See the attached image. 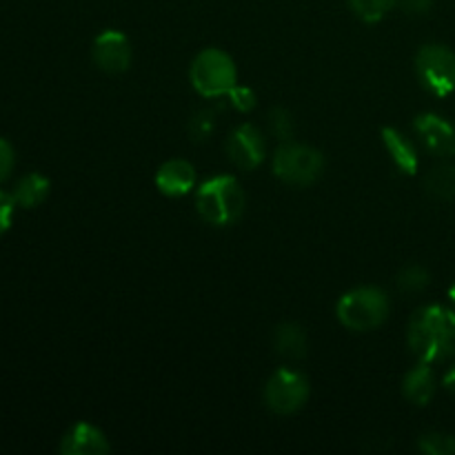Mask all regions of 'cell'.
<instances>
[{
	"instance_id": "cell-1",
	"label": "cell",
	"mask_w": 455,
	"mask_h": 455,
	"mask_svg": "<svg viewBox=\"0 0 455 455\" xmlns=\"http://www.w3.org/2000/svg\"><path fill=\"white\" fill-rule=\"evenodd\" d=\"M407 342L420 363H447L455 355V311L443 305L418 309L409 323Z\"/></svg>"
},
{
	"instance_id": "cell-2",
	"label": "cell",
	"mask_w": 455,
	"mask_h": 455,
	"mask_svg": "<svg viewBox=\"0 0 455 455\" xmlns=\"http://www.w3.org/2000/svg\"><path fill=\"white\" fill-rule=\"evenodd\" d=\"M247 196L234 176H216L203 182L196 194V209L207 225L229 227L243 218Z\"/></svg>"
},
{
	"instance_id": "cell-3",
	"label": "cell",
	"mask_w": 455,
	"mask_h": 455,
	"mask_svg": "<svg viewBox=\"0 0 455 455\" xmlns=\"http://www.w3.org/2000/svg\"><path fill=\"white\" fill-rule=\"evenodd\" d=\"M389 296L380 287H355L340 298L336 314L342 327L364 333L380 327L389 315Z\"/></svg>"
},
{
	"instance_id": "cell-4",
	"label": "cell",
	"mask_w": 455,
	"mask_h": 455,
	"mask_svg": "<svg viewBox=\"0 0 455 455\" xmlns=\"http://www.w3.org/2000/svg\"><path fill=\"white\" fill-rule=\"evenodd\" d=\"M189 80L200 96L227 98V93L238 84V69L229 53L218 47H207L191 62Z\"/></svg>"
},
{
	"instance_id": "cell-5",
	"label": "cell",
	"mask_w": 455,
	"mask_h": 455,
	"mask_svg": "<svg viewBox=\"0 0 455 455\" xmlns=\"http://www.w3.org/2000/svg\"><path fill=\"white\" fill-rule=\"evenodd\" d=\"M323 154L302 142H283L274 156V173L284 185L309 187L323 176Z\"/></svg>"
},
{
	"instance_id": "cell-6",
	"label": "cell",
	"mask_w": 455,
	"mask_h": 455,
	"mask_svg": "<svg viewBox=\"0 0 455 455\" xmlns=\"http://www.w3.org/2000/svg\"><path fill=\"white\" fill-rule=\"evenodd\" d=\"M416 74L427 92L438 98L449 96L455 92V53L444 44H425L416 56Z\"/></svg>"
},
{
	"instance_id": "cell-7",
	"label": "cell",
	"mask_w": 455,
	"mask_h": 455,
	"mask_svg": "<svg viewBox=\"0 0 455 455\" xmlns=\"http://www.w3.org/2000/svg\"><path fill=\"white\" fill-rule=\"evenodd\" d=\"M309 400V380L293 369H278L265 385V404L278 416H293Z\"/></svg>"
},
{
	"instance_id": "cell-8",
	"label": "cell",
	"mask_w": 455,
	"mask_h": 455,
	"mask_svg": "<svg viewBox=\"0 0 455 455\" xmlns=\"http://www.w3.org/2000/svg\"><path fill=\"white\" fill-rule=\"evenodd\" d=\"M267 154L265 136L253 124H240L234 129V133L227 140V156L231 163L243 172H251V169L260 167Z\"/></svg>"
},
{
	"instance_id": "cell-9",
	"label": "cell",
	"mask_w": 455,
	"mask_h": 455,
	"mask_svg": "<svg viewBox=\"0 0 455 455\" xmlns=\"http://www.w3.org/2000/svg\"><path fill=\"white\" fill-rule=\"evenodd\" d=\"M93 62L105 74H123L132 65V43L124 34L107 29L93 40Z\"/></svg>"
},
{
	"instance_id": "cell-10",
	"label": "cell",
	"mask_w": 455,
	"mask_h": 455,
	"mask_svg": "<svg viewBox=\"0 0 455 455\" xmlns=\"http://www.w3.org/2000/svg\"><path fill=\"white\" fill-rule=\"evenodd\" d=\"M422 145L440 158H455V127L438 114H420L413 123Z\"/></svg>"
},
{
	"instance_id": "cell-11",
	"label": "cell",
	"mask_w": 455,
	"mask_h": 455,
	"mask_svg": "<svg viewBox=\"0 0 455 455\" xmlns=\"http://www.w3.org/2000/svg\"><path fill=\"white\" fill-rule=\"evenodd\" d=\"M111 451L107 435L89 422H78L65 434L60 443V453L65 455H105Z\"/></svg>"
},
{
	"instance_id": "cell-12",
	"label": "cell",
	"mask_w": 455,
	"mask_h": 455,
	"mask_svg": "<svg viewBox=\"0 0 455 455\" xmlns=\"http://www.w3.org/2000/svg\"><path fill=\"white\" fill-rule=\"evenodd\" d=\"M196 185V167L185 158H172L160 164L156 173V187L169 198L187 196Z\"/></svg>"
},
{
	"instance_id": "cell-13",
	"label": "cell",
	"mask_w": 455,
	"mask_h": 455,
	"mask_svg": "<svg viewBox=\"0 0 455 455\" xmlns=\"http://www.w3.org/2000/svg\"><path fill=\"white\" fill-rule=\"evenodd\" d=\"M435 389H438V380H435V373L434 369H431V364L420 363L404 376L403 394L404 398H407L409 403L416 404V407L429 404L431 398L435 395Z\"/></svg>"
},
{
	"instance_id": "cell-14",
	"label": "cell",
	"mask_w": 455,
	"mask_h": 455,
	"mask_svg": "<svg viewBox=\"0 0 455 455\" xmlns=\"http://www.w3.org/2000/svg\"><path fill=\"white\" fill-rule=\"evenodd\" d=\"M382 142H385V149L389 151L391 160L398 167L400 173L404 176H413L418 172V151L413 147V142L404 136L400 129L395 127H385L382 129Z\"/></svg>"
},
{
	"instance_id": "cell-15",
	"label": "cell",
	"mask_w": 455,
	"mask_h": 455,
	"mask_svg": "<svg viewBox=\"0 0 455 455\" xmlns=\"http://www.w3.org/2000/svg\"><path fill=\"white\" fill-rule=\"evenodd\" d=\"M275 354L287 360H302L309 349V338L307 331L296 323H284L274 333Z\"/></svg>"
},
{
	"instance_id": "cell-16",
	"label": "cell",
	"mask_w": 455,
	"mask_h": 455,
	"mask_svg": "<svg viewBox=\"0 0 455 455\" xmlns=\"http://www.w3.org/2000/svg\"><path fill=\"white\" fill-rule=\"evenodd\" d=\"M49 189H52V185H49V180L43 176V173H27L25 178L18 180L16 189H13L12 196L13 200H16L18 207L34 209L38 207L40 203L47 200Z\"/></svg>"
},
{
	"instance_id": "cell-17",
	"label": "cell",
	"mask_w": 455,
	"mask_h": 455,
	"mask_svg": "<svg viewBox=\"0 0 455 455\" xmlns=\"http://www.w3.org/2000/svg\"><path fill=\"white\" fill-rule=\"evenodd\" d=\"M425 191L435 200L455 198V164H440L425 176Z\"/></svg>"
},
{
	"instance_id": "cell-18",
	"label": "cell",
	"mask_w": 455,
	"mask_h": 455,
	"mask_svg": "<svg viewBox=\"0 0 455 455\" xmlns=\"http://www.w3.org/2000/svg\"><path fill=\"white\" fill-rule=\"evenodd\" d=\"M349 9L364 22H378L395 7L398 0H347Z\"/></svg>"
},
{
	"instance_id": "cell-19",
	"label": "cell",
	"mask_w": 455,
	"mask_h": 455,
	"mask_svg": "<svg viewBox=\"0 0 455 455\" xmlns=\"http://www.w3.org/2000/svg\"><path fill=\"white\" fill-rule=\"evenodd\" d=\"M429 271L420 265H409L404 267L398 274V289L403 293H409V296H416V293H422L427 287H429Z\"/></svg>"
},
{
	"instance_id": "cell-20",
	"label": "cell",
	"mask_w": 455,
	"mask_h": 455,
	"mask_svg": "<svg viewBox=\"0 0 455 455\" xmlns=\"http://www.w3.org/2000/svg\"><path fill=\"white\" fill-rule=\"evenodd\" d=\"M418 449L427 455H455V435L444 434V431H429L420 435Z\"/></svg>"
},
{
	"instance_id": "cell-21",
	"label": "cell",
	"mask_w": 455,
	"mask_h": 455,
	"mask_svg": "<svg viewBox=\"0 0 455 455\" xmlns=\"http://www.w3.org/2000/svg\"><path fill=\"white\" fill-rule=\"evenodd\" d=\"M269 132L280 142H289L293 138V133H296V120H293V116L287 109L274 107L269 111Z\"/></svg>"
},
{
	"instance_id": "cell-22",
	"label": "cell",
	"mask_w": 455,
	"mask_h": 455,
	"mask_svg": "<svg viewBox=\"0 0 455 455\" xmlns=\"http://www.w3.org/2000/svg\"><path fill=\"white\" fill-rule=\"evenodd\" d=\"M213 127H216V109H203L189 120V136L191 140L200 142L207 140L212 136Z\"/></svg>"
},
{
	"instance_id": "cell-23",
	"label": "cell",
	"mask_w": 455,
	"mask_h": 455,
	"mask_svg": "<svg viewBox=\"0 0 455 455\" xmlns=\"http://www.w3.org/2000/svg\"><path fill=\"white\" fill-rule=\"evenodd\" d=\"M227 98H229V105L234 107L235 111H243V114L251 111L253 107H256V102H258L253 89L243 87V84H235V87L231 89L229 93H227Z\"/></svg>"
},
{
	"instance_id": "cell-24",
	"label": "cell",
	"mask_w": 455,
	"mask_h": 455,
	"mask_svg": "<svg viewBox=\"0 0 455 455\" xmlns=\"http://www.w3.org/2000/svg\"><path fill=\"white\" fill-rule=\"evenodd\" d=\"M13 167H16V151H13L12 142L0 138V182L12 176Z\"/></svg>"
},
{
	"instance_id": "cell-25",
	"label": "cell",
	"mask_w": 455,
	"mask_h": 455,
	"mask_svg": "<svg viewBox=\"0 0 455 455\" xmlns=\"http://www.w3.org/2000/svg\"><path fill=\"white\" fill-rule=\"evenodd\" d=\"M13 212H16V200L7 191H0V235L12 227Z\"/></svg>"
},
{
	"instance_id": "cell-26",
	"label": "cell",
	"mask_w": 455,
	"mask_h": 455,
	"mask_svg": "<svg viewBox=\"0 0 455 455\" xmlns=\"http://www.w3.org/2000/svg\"><path fill=\"white\" fill-rule=\"evenodd\" d=\"M395 4L409 16H425L434 7V0H398Z\"/></svg>"
},
{
	"instance_id": "cell-27",
	"label": "cell",
	"mask_w": 455,
	"mask_h": 455,
	"mask_svg": "<svg viewBox=\"0 0 455 455\" xmlns=\"http://www.w3.org/2000/svg\"><path fill=\"white\" fill-rule=\"evenodd\" d=\"M443 385H444V389L449 391V394L455 395V364H453L451 369H449L447 373H444V378H443Z\"/></svg>"
},
{
	"instance_id": "cell-28",
	"label": "cell",
	"mask_w": 455,
	"mask_h": 455,
	"mask_svg": "<svg viewBox=\"0 0 455 455\" xmlns=\"http://www.w3.org/2000/svg\"><path fill=\"white\" fill-rule=\"evenodd\" d=\"M449 298H451V300L455 302V283L451 284V289H449Z\"/></svg>"
}]
</instances>
